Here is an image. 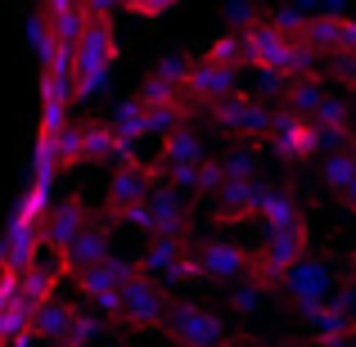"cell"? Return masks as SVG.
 Here are the masks:
<instances>
[{"label": "cell", "mask_w": 356, "mask_h": 347, "mask_svg": "<svg viewBox=\"0 0 356 347\" xmlns=\"http://www.w3.org/2000/svg\"><path fill=\"white\" fill-rule=\"evenodd\" d=\"M118 59V36H113V23L104 14H90L81 41L72 45V63H77V99H90L95 90H104L108 81V68Z\"/></svg>", "instance_id": "cell-1"}, {"label": "cell", "mask_w": 356, "mask_h": 347, "mask_svg": "<svg viewBox=\"0 0 356 347\" xmlns=\"http://www.w3.org/2000/svg\"><path fill=\"white\" fill-rule=\"evenodd\" d=\"M163 334L181 347H230V334L221 325V316L208 312L203 302H194V298H172Z\"/></svg>", "instance_id": "cell-2"}, {"label": "cell", "mask_w": 356, "mask_h": 347, "mask_svg": "<svg viewBox=\"0 0 356 347\" xmlns=\"http://www.w3.org/2000/svg\"><path fill=\"white\" fill-rule=\"evenodd\" d=\"M307 248H312V234H307L302 221H293V226H280V230H266L261 248H252L248 275L261 280L266 289H280V275H284V271L293 266V261L302 257Z\"/></svg>", "instance_id": "cell-3"}, {"label": "cell", "mask_w": 356, "mask_h": 347, "mask_svg": "<svg viewBox=\"0 0 356 347\" xmlns=\"http://www.w3.org/2000/svg\"><path fill=\"white\" fill-rule=\"evenodd\" d=\"M270 113H275V108H270L261 95H243V90H235V95H226V99L212 104V122H217V131H226V136H235V140H252V145L266 140Z\"/></svg>", "instance_id": "cell-4"}, {"label": "cell", "mask_w": 356, "mask_h": 347, "mask_svg": "<svg viewBox=\"0 0 356 347\" xmlns=\"http://www.w3.org/2000/svg\"><path fill=\"white\" fill-rule=\"evenodd\" d=\"M352 293H330L325 302L302 312V330L316 347H348L352 330H356V307L348 302Z\"/></svg>", "instance_id": "cell-5"}, {"label": "cell", "mask_w": 356, "mask_h": 347, "mask_svg": "<svg viewBox=\"0 0 356 347\" xmlns=\"http://www.w3.org/2000/svg\"><path fill=\"white\" fill-rule=\"evenodd\" d=\"M280 289H284V298L298 307V312H307V307L325 302V298L334 293V266L325 257H312V248H307L302 257L280 275Z\"/></svg>", "instance_id": "cell-6"}, {"label": "cell", "mask_w": 356, "mask_h": 347, "mask_svg": "<svg viewBox=\"0 0 356 347\" xmlns=\"http://www.w3.org/2000/svg\"><path fill=\"white\" fill-rule=\"evenodd\" d=\"M167 307H172L167 289L158 284L154 275H145V271H136V275L122 284V321L136 325V330H163Z\"/></svg>", "instance_id": "cell-7"}, {"label": "cell", "mask_w": 356, "mask_h": 347, "mask_svg": "<svg viewBox=\"0 0 356 347\" xmlns=\"http://www.w3.org/2000/svg\"><path fill=\"white\" fill-rule=\"evenodd\" d=\"M266 140L275 145V154L284 158V163H312V158L321 154V136H316V122H312V118H298L293 108H284V104L270 113V131H266Z\"/></svg>", "instance_id": "cell-8"}, {"label": "cell", "mask_w": 356, "mask_h": 347, "mask_svg": "<svg viewBox=\"0 0 356 347\" xmlns=\"http://www.w3.org/2000/svg\"><path fill=\"white\" fill-rule=\"evenodd\" d=\"M235 90H239V68H226V63H212V59H194L190 72H185L181 95L199 108H212L217 99L235 95Z\"/></svg>", "instance_id": "cell-9"}, {"label": "cell", "mask_w": 356, "mask_h": 347, "mask_svg": "<svg viewBox=\"0 0 356 347\" xmlns=\"http://www.w3.org/2000/svg\"><path fill=\"white\" fill-rule=\"evenodd\" d=\"M199 266H203V280H212V284H235V280L248 275L252 248H243L235 239H208L199 248Z\"/></svg>", "instance_id": "cell-10"}, {"label": "cell", "mask_w": 356, "mask_h": 347, "mask_svg": "<svg viewBox=\"0 0 356 347\" xmlns=\"http://www.w3.org/2000/svg\"><path fill=\"white\" fill-rule=\"evenodd\" d=\"M145 203H149V217H154L149 234H190V194L185 190H176L167 181H154Z\"/></svg>", "instance_id": "cell-11"}, {"label": "cell", "mask_w": 356, "mask_h": 347, "mask_svg": "<svg viewBox=\"0 0 356 347\" xmlns=\"http://www.w3.org/2000/svg\"><path fill=\"white\" fill-rule=\"evenodd\" d=\"M108 230H113L108 221H86V226H81V230L59 248L63 271H68V275H77V271L95 266L99 257H108Z\"/></svg>", "instance_id": "cell-12"}, {"label": "cell", "mask_w": 356, "mask_h": 347, "mask_svg": "<svg viewBox=\"0 0 356 347\" xmlns=\"http://www.w3.org/2000/svg\"><path fill=\"white\" fill-rule=\"evenodd\" d=\"M140 271V261H131V257H113V252H108V257H99L95 266H86V271H77V289H81V298H99V293H108V289H122L127 284L131 275H136Z\"/></svg>", "instance_id": "cell-13"}, {"label": "cell", "mask_w": 356, "mask_h": 347, "mask_svg": "<svg viewBox=\"0 0 356 347\" xmlns=\"http://www.w3.org/2000/svg\"><path fill=\"white\" fill-rule=\"evenodd\" d=\"M203 158H208L203 136L190 127V122H181L176 131L163 136V149H158V163H154V181L167 172V167H190V163H203Z\"/></svg>", "instance_id": "cell-14"}, {"label": "cell", "mask_w": 356, "mask_h": 347, "mask_svg": "<svg viewBox=\"0 0 356 347\" xmlns=\"http://www.w3.org/2000/svg\"><path fill=\"white\" fill-rule=\"evenodd\" d=\"M149 190H154V167H145V163H118L113 181H108V221H113L122 208L140 203Z\"/></svg>", "instance_id": "cell-15"}, {"label": "cell", "mask_w": 356, "mask_h": 347, "mask_svg": "<svg viewBox=\"0 0 356 347\" xmlns=\"http://www.w3.org/2000/svg\"><path fill=\"white\" fill-rule=\"evenodd\" d=\"M86 221H90V212H86V203H81V199H63V203H54V208L41 217V239H45V248L59 252L63 243L72 239V234L86 226Z\"/></svg>", "instance_id": "cell-16"}, {"label": "cell", "mask_w": 356, "mask_h": 347, "mask_svg": "<svg viewBox=\"0 0 356 347\" xmlns=\"http://www.w3.org/2000/svg\"><path fill=\"white\" fill-rule=\"evenodd\" d=\"M63 275H68V271H63L59 252H50V257H41V252H36V261H32V266L23 271V275H18V298L36 307L41 298H50L54 289L63 284Z\"/></svg>", "instance_id": "cell-17"}, {"label": "cell", "mask_w": 356, "mask_h": 347, "mask_svg": "<svg viewBox=\"0 0 356 347\" xmlns=\"http://www.w3.org/2000/svg\"><path fill=\"white\" fill-rule=\"evenodd\" d=\"M72 312H77V307H72V302H63V293L54 289L50 298H41V302L32 307V321H27V330H32V339L54 343V339H63V334H68Z\"/></svg>", "instance_id": "cell-18"}, {"label": "cell", "mask_w": 356, "mask_h": 347, "mask_svg": "<svg viewBox=\"0 0 356 347\" xmlns=\"http://www.w3.org/2000/svg\"><path fill=\"white\" fill-rule=\"evenodd\" d=\"M343 32H348V18H343V14H330V9H325V14H307V23L298 27V36H302L316 54L343 50Z\"/></svg>", "instance_id": "cell-19"}, {"label": "cell", "mask_w": 356, "mask_h": 347, "mask_svg": "<svg viewBox=\"0 0 356 347\" xmlns=\"http://www.w3.org/2000/svg\"><path fill=\"white\" fill-rule=\"evenodd\" d=\"M185 248H190V234H154L145 257H140V271H145V275H167V271L185 257Z\"/></svg>", "instance_id": "cell-20"}, {"label": "cell", "mask_w": 356, "mask_h": 347, "mask_svg": "<svg viewBox=\"0 0 356 347\" xmlns=\"http://www.w3.org/2000/svg\"><path fill=\"white\" fill-rule=\"evenodd\" d=\"M321 99H325V81H321V72H302V77H289L284 95H280V104L293 108L298 118H312L316 108H321Z\"/></svg>", "instance_id": "cell-21"}, {"label": "cell", "mask_w": 356, "mask_h": 347, "mask_svg": "<svg viewBox=\"0 0 356 347\" xmlns=\"http://www.w3.org/2000/svg\"><path fill=\"white\" fill-rule=\"evenodd\" d=\"M108 127H113V136L118 140H145L149 136V113H145V99L140 95H131V99H118L113 104V113H108Z\"/></svg>", "instance_id": "cell-22"}, {"label": "cell", "mask_w": 356, "mask_h": 347, "mask_svg": "<svg viewBox=\"0 0 356 347\" xmlns=\"http://www.w3.org/2000/svg\"><path fill=\"white\" fill-rule=\"evenodd\" d=\"M212 199H217V217L221 221L252 217V176H243V181H221V190L212 194Z\"/></svg>", "instance_id": "cell-23"}, {"label": "cell", "mask_w": 356, "mask_h": 347, "mask_svg": "<svg viewBox=\"0 0 356 347\" xmlns=\"http://www.w3.org/2000/svg\"><path fill=\"white\" fill-rule=\"evenodd\" d=\"M352 176H356V140L325 149V158H321V181H325V190H343Z\"/></svg>", "instance_id": "cell-24"}, {"label": "cell", "mask_w": 356, "mask_h": 347, "mask_svg": "<svg viewBox=\"0 0 356 347\" xmlns=\"http://www.w3.org/2000/svg\"><path fill=\"white\" fill-rule=\"evenodd\" d=\"M113 127L99 118H81V163H104V158H113Z\"/></svg>", "instance_id": "cell-25"}, {"label": "cell", "mask_w": 356, "mask_h": 347, "mask_svg": "<svg viewBox=\"0 0 356 347\" xmlns=\"http://www.w3.org/2000/svg\"><path fill=\"white\" fill-rule=\"evenodd\" d=\"M203 59L226 63V68H243V63H248V32H243V27H235V32L217 36V41L208 45V54H203Z\"/></svg>", "instance_id": "cell-26"}, {"label": "cell", "mask_w": 356, "mask_h": 347, "mask_svg": "<svg viewBox=\"0 0 356 347\" xmlns=\"http://www.w3.org/2000/svg\"><path fill=\"white\" fill-rule=\"evenodd\" d=\"M145 113H149V136H167V131H176L190 118V99L176 95V99H167V104H145Z\"/></svg>", "instance_id": "cell-27"}, {"label": "cell", "mask_w": 356, "mask_h": 347, "mask_svg": "<svg viewBox=\"0 0 356 347\" xmlns=\"http://www.w3.org/2000/svg\"><path fill=\"white\" fill-rule=\"evenodd\" d=\"M266 293H270V289L261 284V280L243 275V280H235V284H230V307H235L239 316H257L261 307H266Z\"/></svg>", "instance_id": "cell-28"}, {"label": "cell", "mask_w": 356, "mask_h": 347, "mask_svg": "<svg viewBox=\"0 0 356 347\" xmlns=\"http://www.w3.org/2000/svg\"><path fill=\"white\" fill-rule=\"evenodd\" d=\"M221 172H226V181L257 176V145H252V140H239V149H230V154L221 158Z\"/></svg>", "instance_id": "cell-29"}, {"label": "cell", "mask_w": 356, "mask_h": 347, "mask_svg": "<svg viewBox=\"0 0 356 347\" xmlns=\"http://www.w3.org/2000/svg\"><path fill=\"white\" fill-rule=\"evenodd\" d=\"M27 45H32V50H36V59H50V54H54V45H59V41H54V27H50V18H45V14H36V9H32V14H27Z\"/></svg>", "instance_id": "cell-30"}, {"label": "cell", "mask_w": 356, "mask_h": 347, "mask_svg": "<svg viewBox=\"0 0 356 347\" xmlns=\"http://www.w3.org/2000/svg\"><path fill=\"white\" fill-rule=\"evenodd\" d=\"M54 145H59V167L68 172V167L81 163V122H63L59 131H54Z\"/></svg>", "instance_id": "cell-31"}, {"label": "cell", "mask_w": 356, "mask_h": 347, "mask_svg": "<svg viewBox=\"0 0 356 347\" xmlns=\"http://www.w3.org/2000/svg\"><path fill=\"white\" fill-rule=\"evenodd\" d=\"M99 334V312L95 307H77V312H72V321H68V334H63V339H68L72 347H86L90 339H95Z\"/></svg>", "instance_id": "cell-32"}, {"label": "cell", "mask_w": 356, "mask_h": 347, "mask_svg": "<svg viewBox=\"0 0 356 347\" xmlns=\"http://www.w3.org/2000/svg\"><path fill=\"white\" fill-rule=\"evenodd\" d=\"M27 321H32V302H9V307H0V343H9V339H18V334L27 330Z\"/></svg>", "instance_id": "cell-33"}, {"label": "cell", "mask_w": 356, "mask_h": 347, "mask_svg": "<svg viewBox=\"0 0 356 347\" xmlns=\"http://www.w3.org/2000/svg\"><path fill=\"white\" fill-rule=\"evenodd\" d=\"M176 95H181V86L167 81V77H158V72H149L145 86H140V99H145V104H167V99H176Z\"/></svg>", "instance_id": "cell-34"}, {"label": "cell", "mask_w": 356, "mask_h": 347, "mask_svg": "<svg viewBox=\"0 0 356 347\" xmlns=\"http://www.w3.org/2000/svg\"><path fill=\"white\" fill-rule=\"evenodd\" d=\"M221 181H226V172H221V158H203L199 172H194V190L217 194V190H221Z\"/></svg>", "instance_id": "cell-35"}, {"label": "cell", "mask_w": 356, "mask_h": 347, "mask_svg": "<svg viewBox=\"0 0 356 347\" xmlns=\"http://www.w3.org/2000/svg\"><path fill=\"white\" fill-rule=\"evenodd\" d=\"M330 77H339L343 86L356 90V54L352 50H334L330 54Z\"/></svg>", "instance_id": "cell-36"}, {"label": "cell", "mask_w": 356, "mask_h": 347, "mask_svg": "<svg viewBox=\"0 0 356 347\" xmlns=\"http://www.w3.org/2000/svg\"><path fill=\"white\" fill-rule=\"evenodd\" d=\"M113 221H122V226H131V230H145V234L154 230V217H149V203H145V199L131 203V208H122Z\"/></svg>", "instance_id": "cell-37"}, {"label": "cell", "mask_w": 356, "mask_h": 347, "mask_svg": "<svg viewBox=\"0 0 356 347\" xmlns=\"http://www.w3.org/2000/svg\"><path fill=\"white\" fill-rule=\"evenodd\" d=\"M226 18L235 27H252L261 18V9H257V0H226Z\"/></svg>", "instance_id": "cell-38"}, {"label": "cell", "mask_w": 356, "mask_h": 347, "mask_svg": "<svg viewBox=\"0 0 356 347\" xmlns=\"http://www.w3.org/2000/svg\"><path fill=\"white\" fill-rule=\"evenodd\" d=\"M181 0H122V9L127 14H136V18H158V14H167V9H176Z\"/></svg>", "instance_id": "cell-39"}, {"label": "cell", "mask_w": 356, "mask_h": 347, "mask_svg": "<svg viewBox=\"0 0 356 347\" xmlns=\"http://www.w3.org/2000/svg\"><path fill=\"white\" fill-rule=\"evenodd\" d=\"M72 104H63V99H41V131H59L63 122H68Z\"/></svg>", "instance_id": "cell-40"}, {"label": "cell", "mask_w": 356, "mask_h": 347, "mask_svg": "<svg viewBox=\"0 0 356 347\" xmlns=\"http://www.w3.org/2000/svg\"><path fill=\"white\" fill-rule=\"evenodd\" d=\"M190 63H194V59L176 54V59H163L154 72H158V77H167V81H176V86H185V72H190Z\"/></svg>", "instance_id": "cell-41"}, {"label": "cell", "mask_w": 356, "mask_h": 347, "mask_svg": "<svg viewBox=\"0 0 356 347\" xmlns=\"http://www.w3.org/2000/svg\"><path fill=\"white\" fill-rule=\"evenodd\" d=\"M18 302V275L14 271H0V307Z\"/></svg>", "instance_id": "cell-42"}, {"label": "cell", "mask_w": 356, "mask_h": 347, "mask_svg": "<svg viewBox=\"0 0 356 347\" xmlns=\"http://www.w3.org/2000/svg\"><path fill=\"white\" fill-rule=\"evenodd\" d=\"M81 5H86L90 14H104V18H113L118 9H122V0H81Z\"/></svg>", "instance_id": "cell-43"}, {"label": "cell", "mask_w": 356, "mask_h": 347, "mask_svg": "<svg viewBox=\"0 0 356 347\" xmlns=\"http://www.w3.org/2000/svg\"><path fill=\"white\" fill-rule=\"evenodd\" d=\"M339 194H343V203H348V212H356V176H352V181H348V185H343V190H339Z\"/></svg>", "instance_id": "cell-44"}, {"label": "cell", "mask_w": 356, "mask_h": 347, "mask_svg": "<svg viewBox=\"0 0 356 347\" xmlns=\"http://www.w3.org/2000/svg\"><path fill=\"white\" fill-rule=\"evenodd\" d=\"M343 50L356 54V23H352V18H348V32H343Z\"/></svg>", "instance_id": "cell-45"}, {"label": "cell", "mask_w": 356, "mask_h": 347, "mask_svg": "<svg viewBox=\"0 0 356 347\" xmlns=\"http://www.w3.org/2000/svg\"><path fill=\"white\" fill-rule=\"evenodd\" d=\"M50 347H72V343H68V339H54V343H50Z\"/></svg>", "instance_id": "cell-46"}, {"label": "cell", "mask_w": 356, "mask_h": 347, "mask_svg": "<svg viewBox=\"0 0 356 347\" xmlns=\"http://www.w3.org/2000/svg\"><path fill=\"white\" fill-rule=\"evenodd\" d=\"M348 347H356V330H352V339H348Z\"/></svg>", "instance_id": "cell-47"}, {"label": "cell", "mask_w": 356, "mask_h": 347, "mask_svg": "<svg viewBox=\"0 0 356 347\" xmlns=\"http://www.w3.org/2000/svg\"><path fill=\"white\" fill-rule=\"evenodd\" d=\"M45 5H63V0H45Z\"/></svg>", "instance_id": "cell-48"}, {"label": "cell", "mask_w": 356, "mask_h": 347, "mask_svg": "<svg viewBox=\"0 0 356 347\" xmlns=\"http://www.w3.org/2000/svg\"><path fill=\"white\" fill-rule=\"evenodd\" d=\"M0 347H9V343H0Z\"/></svg>", "instance_id": "cell-49"}]
</instances>
